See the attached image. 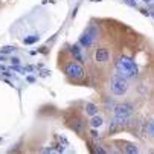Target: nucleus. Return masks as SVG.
Returning <instances> with one entry per match:
<instances>
[{
    "label": "nucleus",
    "mask_w": 154,
    "mask_h": 154,
    "mask_svg": "<svg viewBox=\"0 0 154 154\" xmlns=\"http://www.w3.org/2000/svg\"><path fill=\"white\" fill-rule=\"evenodd\" d=\"M90 134H92L93 139H99V133H98L96 130H92V131H90Z\"/></svg>",
    "instance_id": "nucleus-15"
},
{
    "label": "nucleus",
    "mask_w": 154,
    "mask_h": 154,
    "mask_svg": "<svg viewBox=\"0 0 154 154\" xmlns=\"http://www.w3.org/2000/svg\"><path fill=\"white\" fill-rule=\"evenodd\" d=\"M128 79L127 76L121 75V73H115L112 76V79H110V90H112V93L115 96H124L127 92H128Z\"/></svg>",
    "instance_id": "nucleus-3"
},
{
    "label": "nucleus",
    "mask_w": 154,
    "mask_h": 154,
    "mask_svg": "<svg viewBox=\"0 0 154 154\" xmlns=\"http://www.w3.org/2000/svg\"><path fill=\"white\" fill-rule=\"evenodd\" d=\"M95 61L99 64H107L110 61V51L107 48H98L95 51Z\"/></svg>",
    "instance_id": "nucleus-6"
},
{
    "label": "nucleus",
    "mask_w": 154,
    "mask_h": 154,
    "mask_svg": "<svg viewBox=\"0 0 154 154\" xmlns=\"http://www.w3.org/2000/svg\"><path fill=\"white\" fill-rule=\"evenodd\" d=\"M69 127L75 131L76 134H82L84 130H85V122H84L82 119H79V118H73V119L70 121Z\"/></svg>",
    "instance_id": "nucleus-7"
},
{
    "label": "nucleus",
    "mask_w": 154,
    "mask_h": 154,
    "mask_svg": "<svg viewBox=\"0 0 154 154\" xmlns=\"http://www.w3.org/2000/svg\"><path fill=\"white\" fill-rule=\"evenodd\" d=\"M124 3H127L128 6H131V8H136L137 6V3L136 2H133V0H124Z\"/></svg>",
    "instance_id": "nucleus-14"
},
{
    "label": "nucleus",
    "mask_w": 154,
    "mask_h": 154,
    "mask_svg": "<svg viewBox=\"0 0 154 154\" xmlns=\"http://www.w3.org/2000/svg\"><path fill=\"white\" fill-rule=\"evenodd\" d=\"M66 75H67L70 79L73 81H78L84 76V69H82V66L81 63H69L67 66H66Z\"/></svg>",
    "instance_id": "nucleus-4"
},
{
    "label": "nucleus",
    "mask_w": 154,
    "mask_h": 154,
    "mask_svg": "<svg viewBox=\"0 0 154 154\" xmlns=\"http://www.w3.org/2000/svg\"><path fill=\"white\" fill-rule=\"evenodd\" d=\"M149 14H151V17H152V18H154V8H152V9H151V11H149Z\"/></svg>",
    "instance_id": "nucleus-17"
},
{
    "label": "nucleus",
    "mask_w": 154,
    "mask_h": 154,
    "mask_svg": "<svg viewBox=\"0 0 154 154\" xmlns=\"http://www.w3.org/2000/svg\"><path fill=\"white\" fill-rule=\"evenodd\" d=\"M146 133H148L149 137L154 139V119H151V121L148 122V125H146Z\"/></svg>",
    "instance_id": "nucleus-12"
},
{
    "label": "nucleus",
    "mask_w": 154,
    "mask_h": 154,
    "mask_svg": "<svg viewBox=\"0 0 154 154\" xmlns=\"http://www.w3.org/2000/svg\"><path fill=\"white\" fill-rule=\"evenodd\" d=\"M11 61H12V63H14V64H18V60H17V58H12V60H11Z\"/></svg>",
    "instance_id": "nucleus-16"
},
{
    "label": "nucleus",
    "mask_w": 154,
    "mask_h": 154,
    "mask_svg": "<svg viewBox=\"0 0 154 154\" xmlns=\"http://www.w3.org/2000/svg\"><path fill=\"white\" fill-rule=\"evenodd\" d=\"M70 54L73 55V58L78 61V63H82L84 61V58H82V54H81V49H79V46H72L70 48Z\"/></svg>",
    "instance_id": "nucleus-9"
},
{
    "label": "nucleus",
    "mask_w": 154,
    "mask_h": 154,
    "mask_svg": "<svg viewBox=\"0 0 154 154\" xmlns=\"http://www.w3.org/2000/svg\"><path fill=\"white\" fill-rule=\"evenodd\" d=\"M102 124H104V121H102L101 116H98V115L92 116V119H90V125H92L93 128H98V127H101Z\"/></svg>",
    "instance_id": "nucleus-11"
},
{
    "label": "nucleus",
    "mask_w": 154,
    "mask_h": 154,
    "mask_svg": "<svg viewBox=\"0 0 154 154\" xmlns=\"http://www.w3.org/2000/svg\"><path fill=\"white\" fill-rule=\"evenodd\" d=\"M124 152H128V154H134V152H137L139 149H137V146L134 145V143H130V142H124Z\"/></svg>",
    "instance_id": "nucleus-10"
},
{
    "label": "nucleus",
    "mask_w": 154,
    "mask_h": 154,
    "mask_svg": "<svg viewBox=\"0 0 154 154\" xmlns=\"http://www.w3.org/2000/svg\"><path fill=\"white\" fill-rule=\"evenodd\" d=\"M98 105L96 104H93V102H87L85 104V107H84V112H85V115H89V116H95V115H98Z\"/></svg>",
    "instance_id": "nucleus-8"
},
{
    "label": "nucleus",
    "mask_w": 154,
    "mask_h": 154,
    "mask_svg": "<svg viewBox=\"0 0 154 154\" xmlns=\"http://www.w3.org/2000/svg\"><path fill=\"white\" fill-rule=\"evenodd\" d=\"M38 40V37H29V38H25V45H32Z\"/></svg>",
    "instance_id": "nucleus-13"
},
{
    "label": "nucleus",
    "mask_w": 154,
    "mask_h": 154,
    "mask_svg": "<svg viewBox=\"0 0 154 154\" xmlns=\"http://www.w3.org/2000/svg\"><path fill=\"white\" fill-rule=\"evenodd\" d=\"M95 38H96V29H95V26H90L89 29H87V31L81 35V38H79V45L84 46V48H90Z\"/></svg>",
    "instance_id": "nucleus-5"
},
{
    "label": "nucleus",
    "mask_w": 154,
    "mask_h": 154,
    "mask_svg": "<svg viewBox=\"0 0 154 154\" xmlns=\"http://www.w3.org/2000/svg\"><path fill=\"white\" fill-rule=\"evenodd\" d=\"M116 69H118V72L121 75H124L127 78H134L139 73V69H137L136 63L131 60V58H128V57H119L118 58Z\"/></svg>",
    "instance_id": "nucleus-1"
},
{
    "label": "nucleus",
    "mask_w": 154,
    "mask_h": 154,
    "mask_svg": "<svg viewBox=\"0 0 154 154\" xmlns=\"http://www.w3.org/2000/svg\"><path fill=\"white\" fill-rule=\"evenodd\" d=\"M134 113V105L131 102H122L115 107V121L122 127L131 121V116Z\"/></svg>",
    "instance_id": "nucleus-2"
}]
</instances>
